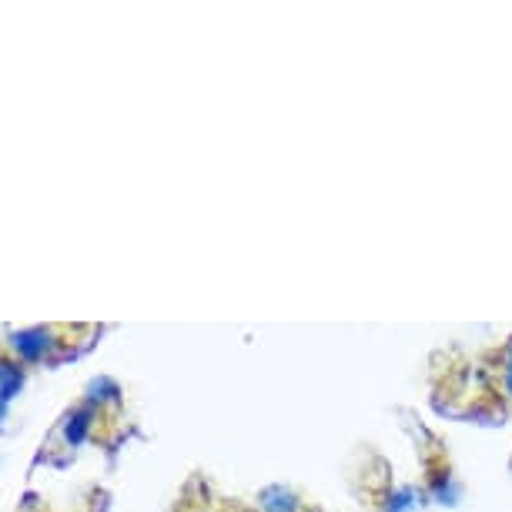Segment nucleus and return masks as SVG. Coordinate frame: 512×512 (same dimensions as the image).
I'll list each match as a JSON object with an SVG mask.
<instances>
[{
	"label": "nucleus",
	"instance_id": "nucleus-1",
	"mask_svg": "<svg viewBox=\"0 0 512 512\" xmlns=\"http://www.w3.org/2000/svg\"><path fill=\"white\" fill-rule=\"evenodd\" d=\"M11 345L27 362H37L47 349H51V328H31V332H21L11 338Z\"/></svg>",
	"mask_w": 512,
	"mask_h": 512
},
{
	"label": "nucleus",
	"instance_id": "nucleus-2",
	"mask_svg": "<svg viewBox=\"0 0 512 512\" xmlns=\"http://www.w3.org/2000/svg\"><path fill=\"white\" fill-rule=\"evenodd\" d=\"M21 382H24L21 365L11 359H0V402H11L17 389H21Z\"/></svg>",
	"mask_w": 512,
	"mask_h": 512
}]
</instances>
